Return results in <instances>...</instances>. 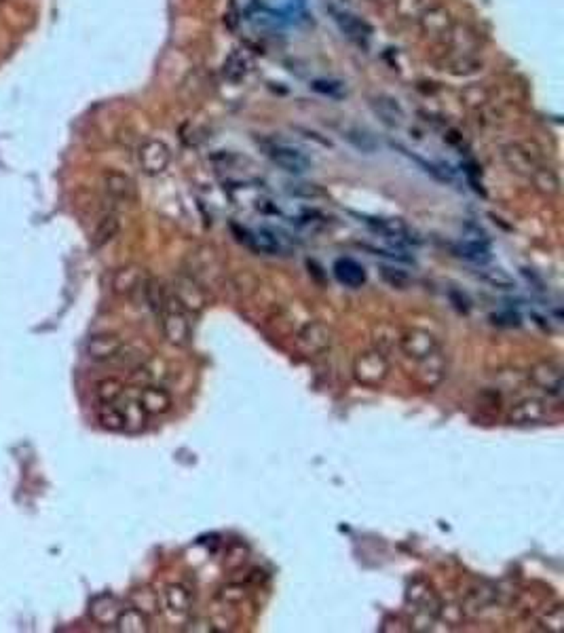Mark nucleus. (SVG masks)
<instances>
[{"label":"nucleus","instance_id":"nucleus-1","mask_svg":"<svg viewBox=\"0 0 564 633\" xmlns=\"http://www.w3.org/2000/svg\"><path fill=\"white\" fill-rule=\"evenodd\" d=\"M163 334L169 344L174 346H188L192 338V325H190V313L176 300L174 294H167V300L163 304V311L159 315Z\"/></svg>","mask_w":564,"mask_h":633},{"label":"nucleus","instance_id":"nucleus-2","mask_svg":"<svg viewBox=\"0 0 564 633\" xmlns=\"http://www.w3.org/2000/svg\"><path fill=\"white\" fill-rule=\"evenodd\" d=\"M389 361L381 350H366L360 353L353 361V378L364 387H379L389 376Z\"/></svg>","mask_w":564,"mask_h":633},{"label":"nucleus","instance_id":"nucleus-3","mask_svg":"<svg viewBox=\"0 0 564 633\" xmlns=\"http://www.w3.org/2000/svg\"><path fill=\"white\" fill-rule=\"evenodd\" d=\"M265 155L288 173H304L311 167V161L298 148L283 142H262Z\"/></svg>","mask_w":564,"mask_h":633},{"label":"nucleus","instance_id":"nucleus-4","mask_svg":"<svg viewBox=\"0 0 564 633\" xmlns=\"http://www.w3.org/2000/svg\"><path fill=\"white\" fill-rule=\"evenodd\" d=\"M400 342V348L414 361H421L429 355H433L439 346H437V340L433 338V334L425 332V329H418V327H408L400 334L397 338Z\"/></svg>","mask_w":564,"mask_h":633},{"label":"nucleus","instance_id":"nucleus-5","mask_svg":"<svg viewBox=\"0 0 564 633\" xmlns=\"http://www.w3.org/2000/svg\"><path fill=\"white\" fill-rule=\"evenodd\" d=\"M87 357L91 361H97V363H106V361H112V359H119L121 350H123V340L121 336L117 334H93L89 340H87Z\"/></svg>","mask_w":564,"mask_h":633},{"label":"nucleus","instance_id":"nucleus-6","mask_svg":"<svg viewBox=\"0 0 564 633\" xmlns=\"http://www.w3.org/2000/svg\"><path fill=\"white\" fill-rule=\"evenodd\" d=\"M530 380L533 385L541 391H545L547 395L560 397L562 395V385H564V376L560 365H556L554 361H541L537 365L530 367Z\"/></svg>","mask_w":564,"mask_h":633},{"label":"nucleus","instance_id":"nucleus-7","mask_svg":"<svg viewBox=\"0 0 564 633\" xmlns=\"http://www.w3.org/2000/svg\"><path fill=\"white\" fill-rule=\"evenodd\" d=\"M174 296L176 300L192 315V313H201L207 304V296L203 292V287L188 275H180L174 283Z\"/></svg>","mask_w":564,"mask_h":633},{"label":"nucleus","instance_id":"nucleus-8","mask_svg":"<svg viewBox=\"0 0 564 633\" xmlns=\"http://www.w3.org/2000/svg\"><path fill=\"white\" fill-rule=\"evenodd\" d=\"M138 161H140V167L148 173V176H157V173H163L171 161V152L169 148L159 142V140H150L146 144L140 146V152H138Z\"/></svg>","mask_w":564,"mask_h":633},{"label":"nucleus","instance_id":"nucleus-9","mask_svg":"<svg viewBox=\"0 0 564 633\" xmlns=\"http://www.w3.org/2000/svg\"><path fill=\"white\" fill-rule=\"evenodd\" d=\"M138 401L142 406V410L146 412V416H161L167 414L174 406V397L167 389L159 387V385H148L140 391Z\"/></svg>","mask_w":564,"mask_h":633},{"label":"nucleus","instance_id":"nucleus-10","mask_svg":"<svg viewBox=\"0 0 564 633\" xmlns=\"http://www.w3.org/2000/svg\"><path fill=\"white\" fill-rule=\"evenodd\" d=\"M545 416H547V406H545V401H541L537 397L522 399V401L514 404L509 410L512 425H537V422L545 420Z\"/></svg>","mask_w":564,"mask_h":633},{"label":"nucleus","instance_id":"nucleus-11","mask_svg":"<svg viewBox=\"0 0 564 633\" xmlns=\"http://www.w3.org/2000/svg\"><path fill=\"white\" fill-rule=\"evenodd\" d=\"M332 273L338 283H343L345 287H362L366 283V271L364 266L353 260V258H338L332 266Z\"/></svg>","mask_w":564,"mask_h":633},{"label":"nucleus","instance_id":"nucleus-12","mask_svg":"<svg viewBox=\"0 0 564 633\" xmlns=\"http://www.w3.org/2000/svg\"><path fill=\"white\" fill-rule=\"evenodd\" d=\"M104 188L108 192V197H112L115 201L121 203H129L136 199V184L129 176L121 173V171H106L104 173Z\"/></svg>","mask_w":564,"mask_h":633},{"label":"nucleus","instance_id":"nucleus-13","mask_svg":"<svg viewBox=\"0 0 564 633\" xmlns=\"http://www.w3.org/2000/svg\"><path fill=\"white\" fill-rule=\"evenodd\" d=\"M146 283L144 271L140 266H125L117 271L115 279H112V287L119 296H132L136 290H142Z\"/></svg>","mask_w":564,"mask_h":633},{"label":"nucleus","instance_id":"nucleus-14","mask_svg":"<svg viewBox=\"0 0 564 633\" xmlns=\"http://www.w3.org/2000/svg\"><path fill=\"white\" fill-rule=\"evenodd\" d=\"M298 344L304 353H321L330 346V332L321 323H309L298 334Z\"/></svg>","mask_w":564,"mask_h":633},{"label":"nucleus","instance_id":"nucleus-15","mask_svg":"<svg viewBox=\"0 0 564 633\" xmlns=\"http://www.w3.org/2000/svg\"><path fill=\"white\" fill-rule=\"evenodd\" d=\"M372 230H376V232H381L383 236H387V239H391L393 243L397 241V243H404V241H408V226L402 222V220H387V218H368V215H364L362 218Z\"/></svg>","mask_w":564,"mask_h":633},{"label":"nucleus","instance_id":"nucleus-16","mask_svg":"<svg viewBox=\"0 0 564 633\" xmlns=\"http://www.w3.org/2000/svg\"><path fill=\"white\" fill-rule=\"evenodd\" d=\"M334 20H336L338 28H341V32H343L347 38H351L353 43L366 47V43H368V38H370V28H368L364 22L355 20V17L349 15V13H336Z\"/></svg>","mask_w":564,"mask_h":633},{"label":"nucleus","instance_id":"nucleus-17","mask_svg":"<svg viewBox=\"0 0 564 633\" xmlns=\"http://www.w3.org/2000/svg\"><path fill=\"white\" fill-rule=\"evenodd\" d=\"M121 230V220L115 213H108L99 220V224L95 226V232L91 236V245L93 249H99L104 245H108L112 239H115Z\"/></svg>","mask_w":564,"mask_h":633},{"label":"nucleus","instance_id":"nucleus-18","mask_svg":"<svg viewBox=\"0 0 564 633\" xmlns=\"http://www.w3.org/2000/svg\"><path fill=\"white\" fill-rule=\"evenodd\" d=\"M117 629L119 631H125V633H142V631H148V620H146V614L138 608H125L119 612L117 620H115Z\"/></svg>","mask_w":564,"mask_h":633},{"label":"nucleus","instance_id":"nucleus-19","mask_svg":"<svg viewBox=\"0 0 564 633\" xmlns=\"http://www.w3.org/2000/svg\"><path fill=\"white\" fill-rule=\"evenodd\" d=\"M123 395H125V385H123V380H119V378H104L95 385V397L101 406L104 404H117Z\"/></svg>","mask_w":564,"mask_h":633},{"label":"nucleus","instance_id":"nucleus-20","mask_svg":"<svg viewBox=\"0 0 564 633\" xmlns=\"http://www.w3.org/2000/svg\"><path fill=\"white\" fill-rule=\"evenodd\" d=\"M372 110L379 114V118L385 122V125H389V127H397L400 122H402V118H404V112H402V108L391 99V97H376L374 101H372Z\"/></svg>","mask_w":564,"mask_h":633},{"label":"nucleus","instance_id":"nucleus-21","mask_svg":"<svg viewBox=\"0 0 564 633\" xmlns=\"http://www.w3.org/2000/svg\"><path fill=\"white\" fill-rule=\"evenodd\" d=\"M142 292H144V300H146L148 308L159 317L161 311H163V304H165V300H167V290L163 287V283H161L159 279L148 277Z\"/></svg>","mask_w":564,"mask_h":633},{"label":"nucleus","instance_id":"nucleus-22","mask_svg":"<svg viewBox=\"0 0 564 633\" xmlns=\"http://www.w3.org/2000/svg\"><path fill=\"white\" fill-rule=\"evenodd\" d=\"M97 420L106 431H125L123 410L115 404H104L97 412Z\"/></svg>","mask_w":564,"mask_h":633},{"label":"nucleus","instance_id":"nucleus-23","mask_svg":"<svg viewBox=\"0 0 564 633\" xmlns=\"http://www.w3.org/2000/svg\"><path fill=\"white\" fill-rule=\"evenodd\" d=\"M455 251L459 253L461 258H465V260H470V262H474V264H480V266H484V264L491 262V251H488V247H486L484 243H480V241L461 243Z\"/></svg>","mask_w":564,"mask_h":633},{"label":"nucleus","instance_id":"nucleus-24","mask_svg":"<svg viewBox=\"0 0 564 633\" xmlns=\"http://www.w3.org/2000/svg\"><path fill=\"white\" fill-rule=\"evenodd\" d=\"M119 606H117V602H115V597H110V595H101V597H97L93 604H91V614L95 616V620H99V623H115L117 620V616H119Z\"/></svg>","mask_w":564,"mask_h":633},{"label":"nucleus","instance_id":"nucleus-25","mask_svg":"<svg viewBox=\"0 0 564 633\" xmlns=\"http://www.w3.org/2000/svg\"><path fill=\"white\" fill-rule=\"evenodd\" d=\"M165 602H167V608L171 612L186 614L188 608H190V593L182 585H169L167 591H165Z\"/></svg>","mask_w":564,"mask_h":633},{"label":"nucleus","instance_id":"nucleus-26","mask_svg":"<svg viewBox=\"0 0 564 633\" xmlns=\"http://www.w3.org/2000/svg\"><path fill=\"white\" fill-rule=\"evenodd\" d=\"M505 161H507L509 167L516 169V171H522V173H528V176L535 171V165H533L530 155H528V152H522L518 146H509V148L505 150Z\"/></svg>","mask_w":564,"mask_h":633},{"label":"nucleus","instance_id":"nucleus-27","mask_svg":"<svg viewBox=\"0 0 564 633\" xmlns=\"http://www.w3.org/2000/svg\"><path fill=\"white\" fill-rule=\"evenodd\" d=\"M530 178H533L535 186H537L541 192H545V194L558 192V178L554 176V171H549V169H535V171L530 173Z\"/></svg>","mask_w":564,"mask_h":633},{"label":"nucleus","instance_id":"nucleus-28","mask_svg":"<svg viewBox=\"0 0 564 633\" xmlns=\"http://www.w3.org/2000/svg\"><path fill=\"white\" fill-rule=\"evenodd\" d=\"M121 410H123V416H125V429H132V425H136V429L144 427L146 412L142 410L140 401H127Z\"/></svg>","mask_w":564,"mask_h":633},{"label":"nucleus","instance_id":"nucleus-29","mask_svg":"<svg viewBox=\"0 0 564 633\" xmlns=\"http://www.w3.org/2000/svg\"><path fill=\"white\" fill-rule=\"evenodd\" d=\"M311 89L317 91V93H323L327 97H341L345 93L341 80H330V78H317V80H313Z\"/></svg>","mask_w":564,"mask_h":633},{"label":"nucleus","instance_id":"nucleus-30","mask_svg":"<svg viewBox=\"0 0 564 633\" xmlns=\"http://www.w3.org/2000/svg\"><path fill=\"white\" fill-rule=\"evenodd\" d=\"M345 138L362 152H374L376 150V142L372 140V136L364 134V131H358V129H351L345 134Z\"/></svg>","mask_w":564,"mask_h":633},{"label":"nucleus","instance_id":"nucleus-31","mask_svg":"<svg viewBox=\"0 0 564 633\" xmlns=\"http://www.w3.org/2000/svg\"><path fill=\"white\" fill-rule=\"evenodd\" d=\"M383 279H385L389 285L400 287V290H402V287H406V285H408V281H410V279H408V275H404L402 271H393V269H387V266L383 269Z\"/></svg>","mask_w":564,"mask_h":633},{"label":"nucleus","instance_id":"nucleus-32","mask_svg":"<svg viewBox=\"0 0 564 633\" xmlns=\"http://www.w3.org/2000/svg\"><path fill=\"white\" fill-rule=\"evenodd\" d=\"M484 279L491 281V283L497 285V287H503V290H512V287H514V281H512L503 271H486V273H484Z\"/></svg>","mask_w":564,"mask_h":633},{"label":"nucleus","instance_id":"nucleus-33","mask_svg":"<svg viewBox=\"0 0 564 633\" xmlns=\"http://www.w3.org/2000/svg\"><path fill=\"white\" fill-rule=\"evenodd\" d=\"M545 623H549V625H545V629H549V631H551V625H556V627H554V629H556V633H558V631H562V623H564V618H562V608H556L551 614H547Z\"/></svg>","mask_w":564,"mask_h":633},{"label":"nucleus","instance_id":"nucleus-34","mask_svg":"<svg viewBox=\"0 0 564 633\" xmlns=\"http://www.w3.org/2000/svg\"><path fill=\"white\" fill-rule=\"evenodd\" d=\"M3 3H5V0H0V5H3Z\"/></svg>","mask_w":564,"mask_h":633}]
</instances>
